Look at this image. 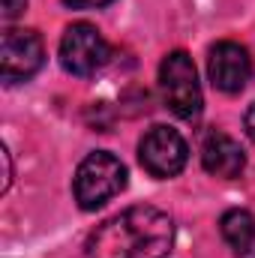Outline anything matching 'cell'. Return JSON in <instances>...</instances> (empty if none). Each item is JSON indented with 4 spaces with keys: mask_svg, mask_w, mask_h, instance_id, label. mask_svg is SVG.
Returning a JSON list of instances; mask_svg holds the SVG:
<instances>
[{
    "mask_svg": "<svg viewBox=\"0 0 255 258\" xmlns=\"http://www.w3.org/2000/svg\"><path fill=\"white\" fill-rule=\"evenodd\" d=\"M126 186V165L105 150L90 153L75 171V201L81 210H96Z\"/></svg>",
    "mask_w": 255,
    "mask_h": 258,
    "instance_id": "2",
    "label": "cell"
},
{
    "mask_svg": "<svg viewBox=\"0 0 255 258\" xmlns=\"http://www.w3.org/2000/svg\"><path fill=\"white\" fill-rule=\"evenodd\" d=\"M207 72L216 90L222 93H240L252 75V60L243 45L237 42H216L207 57Z\"/></svg>",
    "mask_w": 255,
    "mask_h": 258,
    "instance_id": "7",
    "label": "cell"
},
{
    "mask_svg": "<svg viewBox=\"0 0 255 258\" xmlns=\"http://www.w3.org/2000/svg\"><path fill=\"white\" fill-rule=\"evenodd\" d=\"M0 6H3V18H6V21H12V18H18V15L24 12L27 0H3Z\"/></svg>",
    "mask_w": 255,
    "mask_h": 258,
    "instance_id": "10",
    "label": "cell"
},
{
    "mask_svg": "<svg viewBox=\"0 0 255 258\" xmlns=\"http://www.w3.org/2000/svg\"><path fill=\"white\" fill-rule=\"evenodd\" d=\"M246 132L252 135V141H255V102L249 105V111H246Z\"/></svg>",
    "mask_w": 255,
    "mask_h": 258,
    "instance_id": "12",
    "label": "cell"
},
{
    "mask_svg": "<svg viewBox=\"0 0 255 258\" xmlns=\"http://www.w3.org/2000/svg\"><path fill=\"white\" fill-rule=\"evenodd\" d=\"M174 243V222L168 213L150 204L129 207L102 222L90 240V258H168Z\"/></svg>",
    "mask_w": 255,
    "mask_h": 258,
    "instance_id": "1",
    "label": "cell"
},
{
    "mask_svg": "<svg viewBox=\"0 0 255 258\" xmlns=\"http://www.w3.org/2000/svg\"><path fill=\"white\" fill-rule=\"evenodd\" d=\"M45 60V45L33 30H6L0 39V72L6 84L27 81Z\"/></svg>",
    "mask_w": 255,
    "mask_h": 258,
    "instance_id": "6",
    "label": "cell"
},
{
    "mask_svg": "<svg viewBox=\"0 0 255 258\" xmlns=\"http://www.w3.org/2000/svg\"><path fill=\"white\" fill-rule=\"evenodd\" d=\"M60 63L72 75H96L102 66L108 63V42L105 36L93 27V24H72L66 27L63 39H60Z\"/></svg>",
    "mask_w": 255,
    "mask_h": 258,
    "instance_id": "4",
    "label": "cell"
},
{
    "mask_svg": "<svg viewBox=\"0 0 255 258\" xmlns=\"http://www.w3.org/2000/svg\"><path fill=\"white\" fill-rule=\"evenodd\" d=\"M201 165H204L207 174L231 180V177H237L246 168V153H243V147L231 135L210 132L204 138V147H201Z\"/></svg>",
    "mask_w": 255,
    "mask_h": 258,
    "instance_id": "8",
    "label": "cell"
},
{
    "mask_svg": "<svg viewBox=\"0 0 255 258\" xmlns=\"http://www.w3.org/2000/svg\"><path fill=\"white\" fill-rule=\"evenodd\" d=\"M159 84H162V96L165 105L183 117L192 120L201 111V84L195 75V63L186 51H171L162 66H159Z\"/></svg>",
    "mask_w": 255,
    "mask_h": 258,
    "instance_id": "3",
    "label": "cell"
},
{
    "mask_svg": "<svg viewBox=\"0 0 255 258\" xmlns=\"http://www.w3.org/2000/svg\"><path fill=\"white\" fill-rule=\"evenodd\" d=\"M186 141L177 129L153 126L138 144V159L147 174L153 177H174L186 165Z\"/></svg>",
    "mask_w": 255,
    "mask_h": 258,
    "instance_id": "5",
    "label": "cell"
},
{
    "mask_svg": "<svg viewBox=\"0 0 255 258\" xmlns=\"http://www.w3.org/2000/svg\"><path fill=\"white\" fill-rule=\"evenodd\" d=\"M63 3L72 9H99V6H108L111 0H63Z\"/></svg>",
    "mask_w": 255,
    "mask_h": 258,
    "instance_id": "11",
    "label": "cell"
},
{
    "mask_svg": "<svg viewBox=\"0 0 255 258\" xmlns=\"http://www.w3.org/2000/svg\"><path fill=\"white\" fill-rule=\"evenodd\" d=\"M219 231H222V240L237 255H246L255 246V216L249 210H225L219 219Z\"/></svg>",
    "mask_w": 255,
    "mask_h": 258,
    "instance_id": "9",
    "label": "cell"
}]
</instances>
